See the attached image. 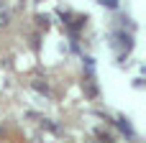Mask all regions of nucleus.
<instances>
[{"label": "nucleus", "instance_id": "obj_2", "mask_svg": "<svg viewBox=\"0 0 146 143\" xmlns=\"http://www.w3.org/2000/svg\"><path fill=\"white\" fill-rule=\"evenodd\" d=\"M100 3H103V5H108V8H115V5H118V0H100Z\"/></svg>", "mask_w": 146, "mask_h": 143}, {"label": "nucleus", "instance_id": "obj_1", "mask_svg": "<svg viewBox=\"0 0 146 143\" xmlns=\"http://www.w3.org/2000/svg\"><path fill=\"white\" fill-rule=\"evenodd\" d=\"M8 26H10V10L0 8V28H8Z\"/></svg>", "mask_w": 146, "mask_h": 143}, {"label": "nucleus", "instance_id": "obj_3", "mask_svg": "<svg viewBox=\"0 0 146 143\" xmlns=\"http://www.w3.org/2000/svg\"><path fill=\"white\" fill-rule=\"evenodd\" d=\"M31 143H46V141H44V138H38V136H36V138H33V141H31Z\"/></svg>", "mask_w": 146, "mask_h": 143}]
</instances>
